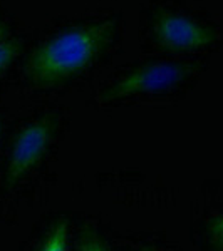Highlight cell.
Listing matches in <instances>:
<instances>
[{"mask_svg": "<svg viewBox=\"0 0 223 251\" xmlns=\"http://www.w3.org/2000/svg\"><path fill=\"white\" fill-rule=\"evenodd\" d=\"M51 127L46 123L32 124L17 136L10 154V176L19 177L39 161L49 143Z\"/></svg>", "mask_w": 223, "mask_h": 251, "instance_id": "cell-4", "label": "cell"}, {"mask_svg": "<svg viewBox=\"0 0 223 251\" xmlns=\"http://www.w3.org/2000/svg\"><path fill=\"white\" fill-rule=\"evenodd\" d=\"M114 29V20H103L60 32L32 52L26 75L39 86H52L71 77L104 50Z\"/></svg>", "mask_w": 223, "mask_h": 251, "instance_id": "cell-1", "label": "cell"}, {"mask_svg": "<svg viewBox=\"0 0 223 251\" xmlns=\"http://www.w3.org/2000/svg\"><path fill=\"white\" fill-rule=\"evenodd\" d=\"M192 72V67L180 62H155L148 64L135 72L124 75L119 82L108 91V97H124L135 94H151L163 89L176 86Z\"/></svg>", "mask_w": 223, "mask_h": 251, "instance_id": "cell-2", "label": "cell"}, {"mask_svg": "<svg viewBox=\"0 0 223 251\" xmlns=\"http://www.w3.org/2000/svg\"><path fill=\"white\" fill-rule=\"evenodd\" d=\"M210 233H212V236L220 243V245H223V214L212 221V225H210Z\"/></svg>", "mask_w": 223, "mask_h": 251, "instance_id": "cell-7", "label": "cell"}, {"mask_svg": "<svg viewBox=\"0 0 223 251\" xmlns=\"http://www.w3.org/2000/svg\"><path fill=\"white\" fill-rule=\"evenodd\" d=\"M19 52V46L12 40H2L0 42V72H3L12 64Z\"/></svg>", "mask_w": 223, "mask_h": 251, "instance_id": "cell-6", "label": "cell"}, {"mask_svg": "<svg viewBox=\"0 0 223 251\" xmlns=\"http://www.w3.org/2000/svg\"><path fill=\"white\" fill-rule=\"evenodd\" d=\"M83 251H106V250H104V246L101 245L99 241H96V240H89L87 243H84Z\"/></svg>", "mask_w": 223, "mask_h": 251, "instance_id": "cell-8", "label": "cell"}, {"mask_svg": "<svg viewBox=\"0 0 223 251\" xmlns=\"http://www.w3.org/2000/svg\"><path fill=\"white\" fill-rule=\"evenodd\" d=\"M67 226L64 223H59L51 233L47 243L44 245L42 251H67Z\"/></svg>", "mask_w": 223, "mask_h": 251, "instance_id": "cell-5", "label": "cell"}, {"mask_svg": "<svg viewBox=\"0 0 223 251\" xmlns=\"http://www.w3.org/2000/svg\"><path fill=\"white\" fill-rule=\"evenodd\" d=\"M155 37L165 49L185 52L210 46L217 34L198 20L180 14H165L155 22Z\"/></svg>", "mask_w": 223, "mask_h": 251, "instance_id": "cell-3", "label": "cell"}, {"mask_svg": "<svg viewBox=\"0 0 223 251\" xmlns=\"http://www.w3.org/2000/svg\"><path fill=\"white\" fill-rule=\"evenodd\" d=\"M144 251H149V250H144Z\"/></svg>", "mask_w": 223, "mask_h": 251, "instance_id": "cell-10", "label": "cell"}, {"mask_svg": "<svg viewBox=\"0 0 223 251\" xmlns=\"http://www.w3.org/2000/svg\"><path fill=\"white\" fill-rule=\"evenodd\" d=\"M3 37H5V29H3V27L0 25V42L3 40Z\"/></svg>", "mask_w": 223, "mask_h": 251, "instance_id": "cell-9", "label": "cell"}]
</instances>
